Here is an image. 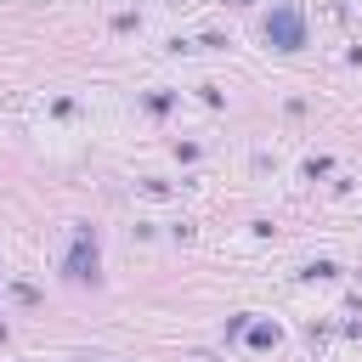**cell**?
Returning <instances> with one entry per match:
<instances>
[{
  "label": "cell",
  "mask_w": 362,
  "mask_h": 362,
  "mask_svg": "<svg viewBox=\"0 0 362 362\" xmlns=\"http://www.w3.org/2000/svg\"><path fill=\"white\" fill-rule=\"evenodd\" d=\"M266 40H272L277 51H294V45H305V23H300V11H294V6H277V11L266 17Z\"/></svg>",
  "instance_id": "cell-1"
}]
</instances>
